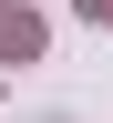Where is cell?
<instances>
[{
    "label": "cell",
    "instance_id": "1",
    "mask_svg": "<svg viewBox=\"0 0 113 123\" xmlns=\"http://www.w3.org/2000/svg\"><path fill=\"white\" fill-rule=\"evenodd\" d=\"M0 62H41V21L0 0Z\"/></svg>",
    "mask_w": 113,
    "mask_h": 123
},
{
    "label": "cell",
    "instance_id": "2",
    "mask_svg": "<svg viewBox=\"0 0 113 123\" xmlns=\"http://www.w3.org/2000/svg\"><path fill=\"white\" fill-rule=\"evenodd\" d=\"M72 10H82V21H113V0H72Z\"/></svg>",
    "mask_w": 113,
    "mask_h": 123
}]
</instances>
